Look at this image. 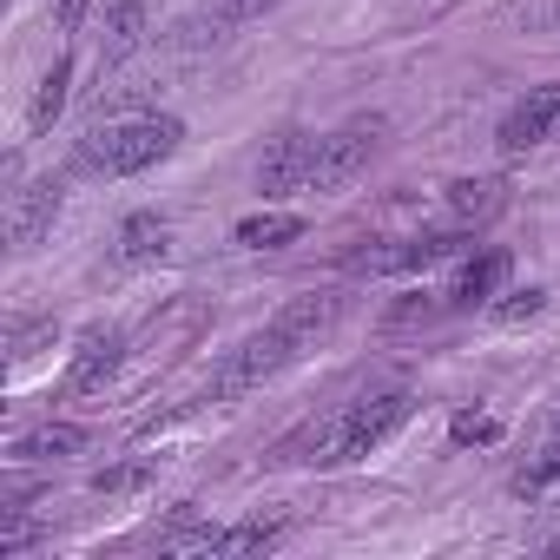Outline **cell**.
<instances>
[{
    "label": "cell",
    "instance_id": "6da1fadb",
    "mask_svg": "<svg viewBox=\"0 0 560 560\" xmlns=\"http://www.w3.org/2000/svg\"><path fill=\"white\" fill-rule=\"evenodd\" d=\"M416 396L409 389H376V396H357L343 409H330L324 422H311L298 442H284V462H317V468H337V462H363L370 448H383L402 422H409Z\"/></svg>",
    "mask_w": 560,
    "mask_h": 560
},
{
    "label": "cell",
    "instance_id": "7a4b0ae2",
    "mask_svg": "<svg viewBox=\"0 0 560 560\" xmlns=\"http://www.w3.org/2000/svg\"><path fill=\"white\" fill-rule=\"evenodd\" d=\"M185 139V126L172 113H132V119H106L80 139V165L86 172H106V178H132L159 159H172Z\"/></svg>",
    "mask_w": 560,
    "mask_h": 560
},
{
    "label": "cell",
    "instance_id": "3957f363",
    "mask_svg": "<svg viewBox=\"0 0 560 560\" xmlns=\"http://www.w3.org/2000/svg\"><path fill=\"white\" fill-rule=\"evenodd\" d=\"M298 357H304V350H298L284 330H277V324H270V330H257V337H250V343H244V350H237V357L218 370V383H211V402H231V396H244V389L270 383L277 370H291Z\"/></svg>",
    "mask_w": 560,
    "mask_h": 560
},
{
    "label": "cell",
    "instance_id": "277c9868",
    "mask_svg": "<svg viewBox=\"0 0 560 560\" xmlns=\"http://www.w3.org/2000/svg\"><path fill=\"white\" fill-rule=\"evenodd\" d=\"M376 139H383V119H350V126L324 132V139H317V172H311V191H343V185L370 165Z\"/></svg>",
    "mask_w": 560,
    "mask_h": 560
},
{
    "label": "cell",
    "instance_id": "5b68a950",
    "mask_svg": "<svg viewBox=\"0 0 560 560\" xmlns=\"http://www.w3.org/2000/svg\"><path fill=\"white\" fill-rule=\"evenodd\" d=\"M462 250V231H429V237H383V244H363L350 257V270L363 277H402V270H429L442 257Z\"/></svg>",
    "mask_w": 560,
    "mask_h": 560
},
{
    "label": "cell",
    "instance_id": "8992f818",
    "mask_svg": "<svg viewBox=\"0 0 560 560\" xmlns=\"http://www.w3.org/2000/svg\"><path fill=\"white\" fill-rule=\"evenodd\" d=\"M311 172H317V139L311 132H277L270 152L257 159V191L264 198H284V191H311Z\"/></svg>",
    "mask_w": 560,
    "mask_h": 560
},
{
    "label": "cell",
    "instance_id": "52a82bcc",
    "mask_svg": "<svg viewBox=\"0 0 560 560\" xmlns=\"http://www.w3.org/2000/svg\"><path fill=\"white\" fill-rule=\"evenodd\" d=\"M547 139H560V86H534L501 119V152H527V145H547Z\"/></svg>",
    "mask_w": 560,
    "mask_h": 560
},
{
    "label": "cell",
    "instance_id": "ba28073f",
    "mask_svg": "<svg viewBox=\"0 0 560 560\" xmlns=\"http://www.w3.org/2000/svg\"><path fill=\"white\" fill-rule=\"evenodd\" d=\"M119 330H106V324H93L80 343H73V363H67V389L73 396H93V389H106L113 383V370H119Z\"/></svg>",
    "mask_w": 560,
    "mask_h": 560
},
{
    "label": "cell",
    "instance_id": "9c48e42d",
    "mask_svg": "<svg viewBox=\"0 0 560 560\" xmlns=\"http://www.w3.org/2000/svg\"><path fill=\"white\" fill-rule=\"evenodd\" d=\"M54 218H60V178H34V185L14 198V211H8V237H14V250H34V244L54 231Z\"/></svg>",
    "mask_w": 560,
    "mask_h": 560
},
{
    "label": "cell",
    "instance_id": "30bf717a",
    "mask_svg": "<svg viewBox=\"0 0 560 560\" xmlns=\"http://www.w3.org/2000/svg\"><path fill=\"white\" fill-rule=\"evenodd\" d=\"M145 47V0H106L100 14V67H126Z\"/></svg>",
    "mask_w": 560,
    "mask_h": 560
},
{
    "label": "cell",
    "instance_id": "8fae6325",
    "mask_svg": "<svg viewBox=\"0 0 560 560\" xmlns=\"http://www.w3.org/2000/svg\"><path fill=\"white\" fill-rule=\"evenodd\" d=\"M337 298H298V304H284L277 311V330H284L298 350H317V337H330L337 330Z\"/></svg>",
    "mask_w": 560,
    "mask_h": 560
},
{
    "label": "cell",
    "instance_id": "7c38bea8",
    "mask_svg": "<svg viewBox=\"0 0 560 560\" xmlns=\"http://www.w3.org/2000/svg\"><path fill=\"white\" fill-rule=\"evenodd\" d=\"M501 205H508V185H501V178H455V185H448V218H455L462 231L488 224Z\"/></svg>",
    "mask_w": 560,
    "mask_h": 560
},
{
    "label": "cell",
    "instance_id": "4fadbf2b",
    "mask_svg": "<svg viewBox=\"0 0 560 560\" xmlns=\"http://www.w3.org/2000/svg\"><path fill=\"white\" fill-rule=\"evenodd\" d=\"M165 250H172V231H165V218H152V211H132V218L119 224V250H113L119 264H132V270H139V264H159Z\"/></svg>",
    "mask_w": 560,
    "mask_h": 560
},
{
    "label": "cell",
    "instance_id": "5bb4252c",
    "mask_svg": "<svg viewBox=\"0 0 560 560\" xmlns=\"http://www.w3.org/2000/svg\"><path fill=\"white\" fill-rule=\"evenodd\" d=\"M501 284H508V250H475V257L455 270V291H448V298H455V304H488Z\"/></svg>",
    "mask_w": 560,
    "mask_h": 560
},
{
    "label": "cell",
    "instance_id": "9a60e30c",
    "mask_svg": "<svg viewBox=\"0 0 560 560\" xmlns=\"http://www.w3.org/2000/svg\"><path fill=\"white\" fill-rule=\"evenodd\" d=\"M231 237H237L244 250H277V244L304 237V218H298V211H250V218H237Z\"/></svg>",
    "mask_w": 560,
    "mask_h": 560
},
{
    "label": "cell",
    "instance_id": "2e32d148",
    "mask_svg": "<svg viewBox=\"0 0 560 560\" xmlns=\"http://www.w3.org/2000/svg\"><path fill=\"white\" fill-rule=\"evenodd\" d=\"M80 448H86V429H80V422H40L34 435L14 442V455H27V462H67V455H80Z\"/></svg>",
    "mask_w": 560,
    "mask_h": 560
},
{
    "label": "cell",
    "instance_id": "e0dca14e",
    "mask_svg": "<svg viewBox=\"0 0 560 560\" xmlns=\"http://www.w3.org/2000/svg\"><path fill=\"white\" fill-rule=\"evenodd\" d=\"M67 86H73V60H54V73L40 80V93H34V113H27V126H34V132H47V126L60 119V106H67Z\"/></svg>",
    "mask_w": 560,
    "mask_h": 560
},
{
    "label": "cell",
    "instance_id": "ac0fdd59",
    "mask_svg": "<svg viewBox=\"0 0 560 560\" xmlns=\"http://www.w3.org/2000/svg\"><path fill=\"white\" fill-rule=\"evenodd\" d=\"M277 540H284V514H270V521L257 514V521H244V527H231L218 553H231V560H237V553H270Z\"/></svg>",
    "mask_w": 560,
    "mask_h": 560
},
{
    "label": "cell",
    "instance_id": "d6986e66",
    "mask_svg": "<svg viewBox=\"0 0 560 560\" xmlns=\"http://www.w3.org/2000/svg\"><path fill=\"white\" fill-rule=\"evenodd\" d=\"M547 311V291L540 284H527V291H508L501 304H494V324H534Z\"/></svg>",
    "mask_w": 560,
    "mask_h": 560
},
{
    "label": "cell",
    "instance_id": "ffe728a7",
    "mask_svg": "<svg viewBox=\"0 0 560 560\" xmlns=\"http://www.w3.org/2000/svg\"><path fill=\"white\" fill-rule=\"evenodd\" d=\"M145 481H152V462H119V468H100V475H93L100 494H132V488H145Z\"/></svg>",
    "mask_w": 560,
    "mask_h": 560
},
{
    "label": "cell",
    "instance_id": "44dd1931",
    "mask_svg": "<svg viewBox=\"0 0 560 560\" xmlns=\"http://www.w3.org/2000/svg\"><path fill=\"white\" fill-rule=\"evenodd\" d=\"M218 547H224L218 527H178V534L159 540V553H218Z\"/></svg>",
    "mask_w": 560,
    "mask_h": 560
},
{
    "label": "cell",
    "instance_id": "7402d4cb",
    "mask_svg": "<svg viewBox=\"0 0 560 560\" xmlns=\"http://www.w3.org/2000/svg\"><path fill=\"white\" fill-rule=\"evenodd\" d=\"M40 343H54V317H40V324H21V330H14V357H8V363H14V370H27V363L40 357Z\"/></svg>",
    "mask_w": 560,
    "mask_h": 560
},
{
    "label": "cell",
    "instance_id": "603a6c76",
    "mask_svg": "<svg viewBox=\"0 0 560 560\" xmlns=\"http://www.w3.org/2000/svg\"><path fill=\"white\" fill-rule=\"evenodd\" d=\"M277 8V0H205V14H218V21H257V14H270Z\"/></svg>",
    "mask_w": 560,
    "mask_h": 560
},
{
    "label": "cell",
    "instance_id": "cb8c5ba5",
    "mask_svg": "<svg viewBox=\"0 0 560 560\" xmlns=\"http://www.w3.org/2000/svg\"><path fill=\"white\" fill-rule=\"evenodd\" d=\"M448 435H455V442H494V435H501V422H494V416H455V422H448Z\"/></svg>",
    "mask_w": 560,
    "mask_h": 560
},
{
    "label": "cell",
    "instance_id": "d4e9b609",
    "mask_svg": "<svg viewBox=\"0 0 560 560\" xmlns=\"http://www.w3.org/2000/svg\"><path fill=\"white\" fill-rule=\"evenodd\" d=\"M27 540H34V521L21 508H8V521H0V553H21Z\"/></svg>",
    "mask_w": 560,
    "mask_h": 560
},
{
    "label": "cell",
    "instance_id": "484cf974",
    "mask_svg": "<svg viewBox=\"0 0 560 560\" xmlns=\"http://www.w3.org/2000/svg\"><path fill=\"white\" fill-rule=\"evenodd\" d=\"M86 8H93V0H54V27L60 34H80L86 27Z\"/></svg>",
    "mask_w": 560,
    "mask_h": 560
},
{
    "label": "cell",
    "instance_id": "4316f807",
    "mask_svg": "<svg viewBox=\"0 0 560 560\" xmlns=\"http://www.w3.org/2000/svg\"><path fill=\"white\" fill-rule=\"evenodd\" d=\"M553 435H560V409H553Z\"/></svg>",
    "mask_w": 560,
    "mask_h": 560
},
{
    "label": "cell",
    "instance_id": "83f0119b",
    "mask_svg": "<svg viewBox=\"0 0 560 560\" xmlns=\"http://www.w3.org/2000/svg\"><path fill=\"white\" fill-rule=\"evenodd\" d=\"M553 553H560V540H553Z\"/></svg>",
    "mask_w": 560,
    "mask_h": 560
}]
</instances>
